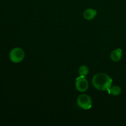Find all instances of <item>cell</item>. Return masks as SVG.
I'll list each match as a JSON object with an SVG mask.
<instances>
[{
  "instance_id": "obj_1",
  "label": "cell",
  "mask_w": 126,
  "mask_h": 126,
  "mask_svg": "<svg viewBox=\"0 0 126 126\" xmlns=\"http://www.w3.org/2000/svg\"><path fill=\"white\" fill-rule=\"evenodd\" d=\"M113 79L111 78L105 73L96 74L92 79L94 87L98 91H108L112 86Z\"/></svg>"
},
{
  "instance_id": "obj_2",
  "label": "cell",
  "mask_w": 126,
  "mask_h": 126,
  "mask_svg": "<svg viewBox=\"0 0 126 126\" xmlns=\"http://www.w3.org/2000/svg\"><path fill=\"white\" fill-rule=\"evenodd\" d=\"M77 105L81 109L88 110L92 107V98L87 94H82L78 97Z\"/></svg>"
},
{
  "instance_id": "obj_3",
  "label": "cell",
  "mask_w": 126,
  "mask_h": 126,
  "mask_svg": "<svg viewBox=\"0 0 126 126\" xmlns=\"http://www.w3.org/2000/svg\"><path fill=\"white\" fill-rule=\"evenodd\" d=\"M25 54L22 48L15 47L11 50L9 54V59L12 62L14 63H18L22 62L24 59Z\"/></svg>"
},
{
  "instance_id": "obj_4",
  "label": "cell",
  "mask_w": 126,
  "mask_h": 126,
  "mask_svg": "<svg viewBox=\"0 0 126 126\" xmlns=\"http://www.w3.org/2000/svg\"><path fill=\"white\" fill-rule=\"evenodd\" d=\"M75 87L78 92H84L88 89L89 82L87 79L84 76H79L77 78L75 82Z\"/></svg>"
},
{
  "instance_id": "obj_5",
  "label": "cell",
  "mask_w": 126,
  "mask_h": 126,
  "mask_svg": "<svg viewBox=\"0 0 126 126\" xmlns=\"http://www.w3.org/2000/svg\"><path fill=\"white\" fill-rule=\"evenodd\" d=\"M97 14V11L94 9H87L83 12V17L87 20H92Z\"/></svg>"
},
{
  "instance_id": "obj_6",
  "label": "cell",
  "mask_w": 126,
  "mask_h": 126,
  "mask_svg": "<svg viewBox=\"0 0 126 126\" xmlns=\"http://www.w3.org/2000/svg\"><path fill=\"white\" fill-rule=\"evenodd\" d=\"M122 57H123V50L119 48L113 50L110 54V58L111 60L115 62H119L122 59Z\"/></svg>"
},
{
  "instance_id": "obj_7",
  "label": "cell",
  "mask_w": 126,
  "mask_h": 126,
  "mask_svg": "<svg viewBox=\"0 0 126 126\" xmlns=\"http://www.w3.org/2000/svg\"><path fill=\"white\" fill-rule=\"evenodd\" d=\"M108 93L113 96H118L121 93V89L118 86H111L108 90Z\"/></svg>"
},
{
  "instance_id": "obj_8",
  "label": "cell",
  "mask_w": 126,
  "mask_h": 126,
  "mask_svg": "<svg viewBox=\"0 0 126 126\" xmlns=\"http://www.w3.org/2000/svg\"><path fill=\"white\" fill-rule=\"evenodd\" d=\"M78 72L79 76L86 77V76H87V75L89 74V70L88 67H87L86 65H82V66H81L79 68Z\"/></svg>"
}]
</instances>
